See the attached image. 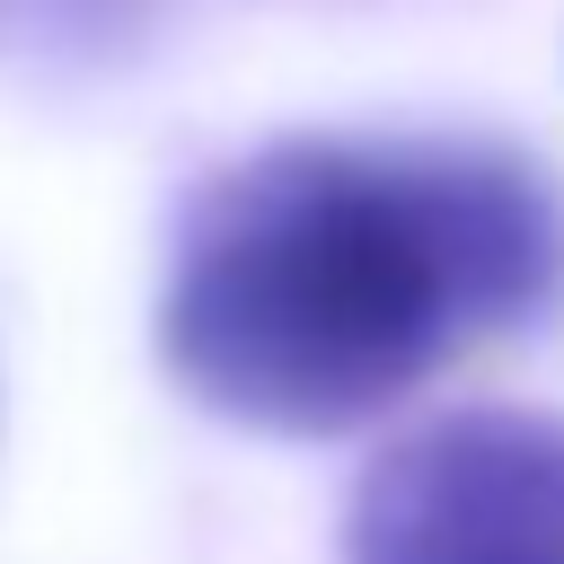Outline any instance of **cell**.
<instances>
[{
    "label": "cell",
    "instance_id": "obj_1",
    "mask_svg": "<svg viewBox=\"0 0 564 564\" xmlns=\"http://www.w3.org/2000/svg\"><path fill=\"white\" fill-rule=\"evenodd\" d=\"M564 300V185L502 141H273L194 185L159 291L167 379L326 441Z\"/></svg>",
    "mask_w": 564,
    "mask_h": 564
},
{
    "label": "cell",
    "instance_id": "obj_3",
    "mask_svg": "<svg viewBox=\"0 0 564 564\" xmlns=\"http://www.w3.org/2000/svg\"><path fill=\"white\" fill-rule=\"evenodd\" d=\"M9 9H18V0H0V18H9Z\"/></svg>",
    "mask_w": 564,
    "mask_h": 564
},
{
    "label": "cell",
    "instance_id": "obj_2",
    "mask_svg": "<svg viewBox=\"0 0 564 564\" xmlns=\"http://www.w3.org/2000/svg\"><path fill=\"white\" fill-rule=\"evenodd\" d=\"M344 564H564V423L467 405L388 441L344 502Z\"/></svg>",
    "mask_w": 564,
    "mask_h": 564
}]
</instances>
